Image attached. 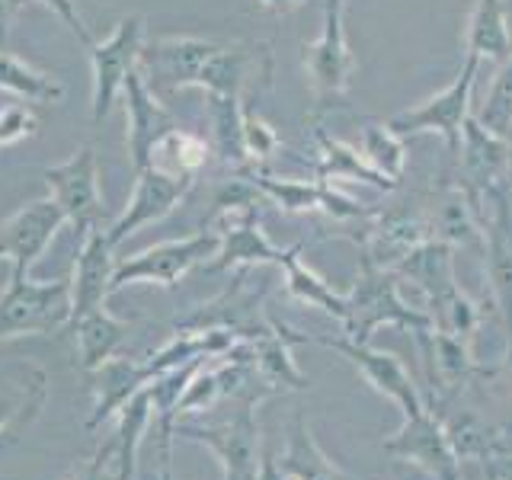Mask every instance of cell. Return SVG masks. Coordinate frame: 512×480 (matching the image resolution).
<instances>
[{
    "mask_svg": "<svg viewBox=\"0 0 512 480\" xmlns=\"http://www.w3.org/2000/svg\"><path fill=\"white\" fill-rule=\"evenodd\" d=\"M301 4H304V0H301Z\"/></svg>",
    "mask_w": 512,
    "mask_h": 480,
    "instance_id": "54",
    "label": "cell"
},
{
    "mask_svg": "<svg viewBox=\"0 0 512 480\" xmlns=\"http://www.w3.org/2000/svg\"><path fill=\"white\" fill-rule=\"evenodd\" d=\"M48 400V375L36 362L10 359L0 365V436L39 420Z\"/></svg>",
    "mask_w": 512,
    "mask_h": 480,
    "instance_id": "25",
    "label": "cell"
},
{
    "mask_svg": "<svg viewBox=\"0 0 512 480\" xmlns=\"http://www.w3.org/2000/svg\"><path fill=\"white\" fill-rule=\"evenodd\" d=\"M397 279L413 282L423 292L426 304L445 298L448 292L458 288V276H455V250L442 244V240H426V244L413 247L404 260H400L394 269Z\"/></svg>",
    "mask_w": 512,
    "mask_h": 480,
    "instance_id": "29",
    "label": "cell"
},
{
    "mask_svg": "<svg viewBox=\"0 0 512 480\" xmlns=\"http://www.w3.org/2000/svg\"><path fill=\"white\" fill-rule=\"evenodd\" d=\"M244 144H247V154L253 160V167H260L263 160H269L282 148L279 135L272 132V125L253 109V103H247V112H244Z\"/></svg>",
    "mask_w": 512,
    "mask_h": 480,
    "instance_id": "43",
    "label": "cell"
},
{
    "mask_svg": "<svg viewBox=\"0 0 512 480\" xmlns=\"http://www.w3.org/2000/svg\"><path fill=\"white\" fill-rule=\"evenodd\" d=\"M301 68L308 74L311 93L320 106H330L349 93L359 61L346 39L343 0H324V26H320V36L314 42L301 45Z\"/></svg>",
    "mask_w": 512,
    "mask_h": 480,
    "instance_id": "9",
    "label": "cell"
},
{
    "mask_svg": "<svg viewBox=\"0 0 512 480\" xmlns=\"http://www.w3.org/2000/svg\"><path fill=\"white\" fill-rule=\"evenodd\" d=\"M221 404V384H218V372L215 368L199 365V372L189 378L186 391L176 404V420L180 416H192V413H208Z\"/></svg>",
    "mask_w": 512,
    "mask_h": 480,
    "instance_id": "42",
    "label": "cell"
},
{
    "mask_svg": "<svg viewBox=\"0 0 512 480\" xmlns=\"http://www.w3.org/2000/svg\"><path fill=\"white\" fill-rule=\"evenodd\" d=\"M477 74H480V61L464 55L452 84L439 93H432L429 100H423L420 106L397 112V116L391 119V128L404 138L423 135V132L439 135L445 141V160L452 164V160L458 157L461 128L471 119V93L477 84Z\"/></svg>",
    "mask_w": 512,
    "mask_h": 480,
    "instance_id": "6",
    "label": "cell"
},
{
    "mask_svg": "<svg viewBox=\"0 0 512 480\" xmlns=\"http://www.w3.org/2000/svg\"><path fill=\"white\" fill-rule=\"evenodd\" d=\"M276 320V327L288 336L292 343H317L336 356H343L352 368L359 372V378L368 384L372 391H378L381 397H388L391 404L400 407V413H416L426 407L423 400V388L420 381H416L407 365L400 362L394 352H384V349H375L372 343H352L346 336H327V333H301V330H292L285 324V320L272 317Z\"/></svg>",
    "mask_w": 512,
    "mask_h": 480,
    "instance_id": "3",
    "label": "cell"
},
{
    "mask_svg": "<svg viewBox=\"0 0 512 480\" xmlns=\"http://www.w3.org/2000/svg\"><path fill=\"white\" fill-rule=\"evenodd\" d=\"M61 224L68 221L52 199H32L20 205L10 218L0 221V263L29 272L42 260Z\"/></svg>",
    "mask_w": 512,
    "mask_h": 480,
    "instance_id": "21",
    "label": "cell"
},
{
    "mask_svg": "<svg viewBox=\"0 0 512 480\" xmlns=\"http://www.w3.org/2000/svg\"><path fill=\"white\" fill-rule=\"evenodd\" d=\"M141 45H144V20L138 13L122 16L119 26L112 29V36H106L103 42H93L90 52V71H93V122L100 125L112 103L122 96V87L128 74L138 68L141 61Z\"/></svg>",
    "mask_w": 512,
    "mask_h": 480,
    "instance_id": "13",
    "label": "cell"
},
{
    "mask_svg": "<svg viewBox=\"0 0 512 480\" xmlns=\"http://www.w3.org/2000/svg\"><path fill=\"white\" fill-rule=\"evenodd\" d=\"M509 189H512V176H509Z\"/></svg>",
    "mask_w": 512,
    "mask_h": 480,
    "instance_id": "52",
    "label": "cell"
},
{
    "mask_svg": "<svg viewBox=\"0 0 512 480\" xmlns=\"http://www.w3.org/2000/svg\"><path fill=\"white\" fill-rule=\"evenodd\" d=\"M464 55L480 64H503L512 55V29L506 0H474L464 26Z\"/></svg>",
    "mask_w": 512,
    "mask_h": 480,
    "instance_id": "32",
    "label": "cell"
},
{
    "mask_svg": "<svg viewBox=\"0 0 512 480\" xmlns=\"http://www.w3.org/2000/svg\"><path fill=\"white\" fill-rule=\"evenodd\" d=\"M343 4H346V0H343Z\"/></svg>",
    "mask_w": 512,
    "mask_h": 480,
    "instance_id": "53",
    "label": "cell"
},
{
    "mask_svg": "<svg viewBox=\"0 0 512 480\" xmlns=\"http://www.w3.org/2000/svg\"><path fill=\"white\" fill-rule=\"evenodd\" d=\"M221 42L202 36H160L141 45L138 71L148 80V87L167 100V96L196 87L205 61L215 55Z\"/></svg>",
    "mask_w": 512,
    "mask_h": 480,
    "instance_id": "17",
    "label": "cell"
},
{
    "mask_svg": "<svg viewBox=\"0 0 512 480\" xmlns=\"http://www.w3.org/2000/svg\"><path fill=\"white\" fill-rule=\"evenodd\" d=\"M176 439L205 445L221 464V480H256L263 464V442L256 426V407L234 404V413L215 423L176 420Z\"/></svg>",
    "mask_w": 512,
    "mask_h": 480,
    "instance_id": "4",
    "label": "cell"
},
{
    "mask_svg": "<svg viewBox=\"0 0 512 480\" xmlns=\"http://www.w3.org/2000/svg\"><path fill=\"white\" fill-rule=\"evenodd\" d=\"M39 132V119L29 106H4L0 109V151L13 148Z\"/></svg>",
    "mask_w": 512,
    "mask_h": 480,
    "instance_id": "44",
    "label": "cell"
},
{
    "mask_svg": "<svg viewBox=\"0 0 512 480\" xmlns=\"http://www.w3.org/2000/svg\"><path fill=\"white\" fill-rule=\"evenodd\" d=\"M455 180L464 186V192L484 208L487 192L509 183L512 176V138H503L480 125L477 116H471L461 128L458 157L452 160Z\"/></svg>",
    "mask_w": 512,
    "mask_h": 480,
    "instance_id": "16",
    "label": "cell"
},
{
    "mask_svg": "<svg viewBox=\"0 0 512 480\" xmlns=\"http://www.w3.org/2000/svg\"><path fill=\"white\" fill-rule=\"evenodd\" d=\"M384 452L413 464L429 480H461V461L448 445L442 416L429 404L404 416L394 436L384 439Z\"/></svg>",
    "mask_w": 512,
    "mask_h": 480,
    "instance_id": "18",
    "label": "cell"
},
{
    "mask_svg": "<svg viewBox=\"0 0 512 480\" xmlns=\"http://www.w3.org/2000/svg\"><path fill=\"white\" fill-rule=\"evenodd\" d=\"M314 148H317V164H314L317 180H324V183L349 180V183L375 186L381 192H394L397 189L391 180H384L378 170H372V164L362 157L359 148H352V144L327 135L324 125H314Z\"/></svg>",
    "mask_w": 512,
    "mask_h": 480,
    "instance_id": "33",
    "label": "cell"
},
{
    "mask_svg": "<svg viewBox=\"0 0 512 480\" xmlns=\"http://www.w3.org/2000/svg\"><path fill=\"white\" fill-rule=\"evenodd\" d=\"M256 480H288V477L279 468V461L263 452V464H260V474H256Z\"/></svg>",
    "mask_w": 512,
    "mask_h": 480,
    "instance_id": "50",
    "label": "cell"
},
{
    "mask_svg": "<svg viewBox=\"0 0 512 480\" xmlns=\"http://www.w3.org/2000/svg\"><path fill=\"white\" fill-rule=\"evenodd\" d=\"M64 480H112V461H109V445L103 442L96 448V455L87 461H77L74 468L64 474Z\"/></svg>",
    "mask_w": 512,
    "mask_h": 480,
    "instance_id": "46",
    "label": "cell"
},
{
    "mask_svg": "<svg viewBox=\"0 0 512 480\" xmlns=\"http://www.w3.org/2000/svg\"><path fill=\"white\" fill-rule=\"evenodd\" d=\"M490 212L484 215V279L493 295V311L512 340V189L509 183L487 192Z\"/></svg>",
    "mask_w": 512,
    "mask_h": 480,
    "instance_id": "19",
    "label": "cell"
},
{
    "mask_svg": "<svg viewBox=\"0 0 512 480\" xmlns=\"http://www.w3.org/2000/svg\"><path fill=\"white\" fill-rule=\"evenodd\" d=\"M484 471H487L490 480H512V452H509V448H503L500 455H493L484 464Z\"/></svg>",
    "mask_w": 512,
    "mask_h": 480,
    "instance_id": "47",
    "label": "cell"
},
{
    "mask_svg": "<svg viewBox=\"0 0 512 480\" xmlns=\"http://www.w3.org/2000/svg\"><path fill=\"white\" fill-rule=\"evenodd\" d=\"M0 90L20 96L26 103H61L64 96V87L55 74H48L10 52H0Z\"/></svg>",
    "mask_w": 512,
    "mask_h": 480,
    "instance_id": "37",
    "label": "cell"
},
{
    "mask_svg": "<svg viewBox=\"0 0 512 480\" xmlns=\"http://www.w3.org/2000/svg\"><path fill=\"white\" fill-rule=\"evenodd\" d=\"M205 112H208V135H212V154L224 167L237 173L253 170V160L244 144V112L247 103L234 100V96H212L205 93Z\"/></svg>",
    "mask_w": 512,
    "mask_h": 480,
    "instance_id": "31",
    "label": "cell"
},
{
    "mask_svg": "<svg viewBox=\"0 0 512 480\" xmlns=\"http://www.w3.org/2000/svg\"><path fill=\"white\" fill-rule=\"evenodd\" d=\"M208 228L221 237V247L205 269H253V266H282L288 247L279 250L256 218V205H228L215 208L208 218Z\"/></svg>",
    "mask_w": 512,
    "mask_h": 480,
    "instance_id": "14",
    "label": "cell"
},
{
    "mask_svg": "<svg viewBox=\"0 0 512 480\" xmlns=\"http://www.w3.org/2000/svg\"><path fill=\"white\" fill-rule=\"evenodd\" d=\"M269 330L253 336L250 349H253V365L260 378L269 384L272 394H285V391H308L311 388V378L301 372L295 356H292V340L276 327V320L269 314Z\"/></svg>",
    "mask_w": 512,
    "mask_h": 480,
    "instance_id": "34",
    "label": "cell"
},
{
    "mask_svg": "<svg viewBox=\"0 0 512 480\" xmlns=\"http://www.w3.org/2000/svg\"><path fill=\"white\" fill-rule=\"evenodd\" d=\"M116 436H112L109 445V461H112V480H135V468H138V448L148 436V429L154 426V400H151V388H144L128 400V404L116 413Z\"/></svg>",
    "mask_w": 512,
    "mask_h": 480,
    "instance_id": "30",
    "label": "cell"
},
{
    "mask_svg": "<svg viewBox=\"0 0 512 480\" xmlns=\"http://www.w3.org/2000/svg\"><path fill=\"white\" fill-rule=\"evenodd\" d=\"M16 7H20V0H0V45H7L10 20H13V10Z\"/></svg>",
    "mask_w": 512,
    "mask_h": 480,
    "instance_id": "49",
    "label": "cell"
},
{
    "mask_svg": "<svg viewBox=\"0 0 512 480\" xmlns=\"http://www.w3.org/2000/svg\"><path fill=\"white\" fill-rule=\"evenodd\" d=\"M362 256H368L381 269H394L404 256L432 240L429 234V202L407 199L378 212L362 224L359 234H352Z\"/></svg>",
    "mask_w": 512,
    "mask_h": 480,
    "instance_id": "12",
    "label": "cell"
},
{
    "mask_svg": "<svg viewBox=\"0 0 512 480\" xmlns=\"http://www.w3.org/2000/svg\"><path fill=\"white\" fill-rule=\"evenodd\" d=\"M71 320V276L29 279L26 269H10L0 292V340L45 336L64 330Z\"/></svg>",
    "mask_w": 512,
    "mask_h": 480,
    "instance_id": "2",
    "label": "cell"
},
{
    "mask_svg": "<svg viewBox=\"0 0 512 480\" xmlns=\"http://www.w3.org/2000/svg\"><path fill=\"white\" fill-rule=\"evenodd\" d=\"M208 154H212V148H208L205 138L183 132V128H170V132L154 144L148 167L173 173V176H196L205 167Z\"/></svg>",
    "mask_w": 512,
    "mask_h": 480,
    "instance_id": "39",
    "label": "cell"
},
{
    "mask_svg": "<svg viewBox=\"0 0 512 480\" xmlns=\"http://www.w3.org/2000/svg\"><path fill=\"white\" fill-rule=\"evenodd\" d=\"M362 157L372 164V170H378L384 180H391L394 186L404 183L407 173V141L404 135H397L391 122L381 119H368L362 125Z\"/></svg>",
    "mask_w": 512,
    "mask_h": 480,
    "instance_id": "38",
    "label": "cell"
},
{
    "mask_svg": "<svg viewBox=\"0 0 512 480\" xmlns=\"http://www.w3.org/2000/svg\"><path fill=\"white\" fill-rule=\"evenodd\" d=\"M263 285H250V269H237L234 282L212 301L199 304L196 311L173 320L176 333H205V330H224L234 340H253L266 333L269 311L263 308Z\"/></svg>",
    "mask_w": 512,
    "mask_h": 480,
    "instance_id": "10",
    "label": "cell"
},
{
    "mask_svg": "<svg viewBox=\"0 0 512 480\" xmlns=\"http://www.w3.org/2000/svg\"><path fill=\"white\" fill-rule=\"evenodd\" d=\"M487 480H490V477H487Z\"/></svg>",
    "mask_w": 512,
    "mask_h": 480,
    "instance_id": "55",
    "label": "cell"
},
{
    "mask_svg": "<svg viewBox=\"0 0 512 480\" xmlns=\"http://www.w3.org/2000/svg\"><path fill=\"white\" fill-rule=\"evenodd\" d=\"M221 247V237L212 228H202L192 237L180 240H164V244H154L148 250H141L135 256H128L116 266V276H112V295L122 292L128 285H160V288H173L186 272L196 266H205Z\"/></svg>",
    "mask_w": 512,
    "mask_h": 480,
    "instance_id": "8",
    "label": "cell"
},
{
    "mask_svg": "<svg viewBox=\"0 0 512 480\" xmlns=\"http://www.w3.org/2000/svg\"><path fill=\"white\" fill-rule=\"evenodd\" d=\"M93 378V413L87 420V429L103 426L112 420L128 400H132L144 384H151L157 375L148 362V356H112L106 365H100Z\"/></svg>",
    "mask_w": 512,
    "mask_h": 480,
    "instance_id": "26",
    "label": "cell"
},
{
    "mask_svg": "<svg viewBox=\"0 0 512 480\" xmlns=\"http://www.w3.org/2000/svg\"><path fill=\"white\" fill-rule=\"evenodd\" d=\"M480 125H487L490 132L512 138V55L500 64V71L493 77V87L484 100V109L477 112Z\"/></svg>",
    "mask_w": 512,
    "mask_h": 480,
    "instance_id": "41",
    "label": "cell"
},
{
    "mask_svg": "<svg viewBox=\"0 0 512 480\" xmlns=\"http://www.w3.org/2000/svg\"><path fill=\"white\" fill-rule=\"evenodd\" d=\"M442 416V426H445V436L452 452L458 455V461H480L487 464L493 455L503 452V436H506V426H496L490 423L480 410L471 407H445L439 410Z\"/></svg>",
    "mask_w": 512,
    "mask_h": 480,
    "instance_id": "28",
    "label": "cell"
},
{
    "mask_svg": "<svg viewBox=\"0 0 512 480\" xmlns=\"http://www.w3.org/2000/svg\"><path fill=\"white\" fill-rule=\"evenodd\" d=\"M244 176L266 202L285 215H324L336 224H365L378 212L372 205L349 199L346 192L333 189V183L324 180H288V176H272L260 167L244 170Z\"/></svg>",
    "mask_w": 512,
    "mask_h": 480,
    "instance_id": "7",
    "label": "cell"
},
{
    "mask_svg": "<svg viewBox=\"0 0 512 480\" xmlns=\"http://www.w3.org/2000/svg\"><path fill=\"white\" fill-rule=\"evenodd\" d=\"M42 180L48 186V199L61 208L64 221H71L80 237L103 228L106 199L100 189V157L90 144L77 148L64 164L45 167Z\"/></svg>",
    "mask_w": 512,
    "mask_h": 480,
    "instance_id": "11",
    "label": "cell"
},
{
    "mask_svg": "<svg viewBox=\"0 0 512 480\" xmlns=\"http://www.w3.org/2000/svg\"><path fill=\"white\" fill-rule=\"evenodd\" d=\"M23 4V0H20ZM32 4H42V7H48L55 16H61V23L68 26L74 36H77V42L84 45V48H90L96 39H93V32H90V26L84 23V16H80V10H77V0H32Z\"/></svg>",
    "mask_w": 512,
    "mask_h": 480,
    "instance_id": "45",
    "label": "cell"
},
{
    "mask_svg": "<svg viewBox=\"0 0 512 480\" xmlns=\"http://www.w3.org/2000/svg\"><path fill=\"white\" fill-rule=\"evenodd\" d=\"M122 100H125V144H128V157H132L135 173L151 164V151L154 144L164 138L170 128H176L173 112L167 103L148 87L144 74L135 68L128 74L125 87H122Z\"/></svg>",
    "mask_w": 512,
    "mask_h": 480,
    "instance_id": "23",
    "label": "cell"
},
{
    "mask_svg": "<svg viewBox=\"0 0 512 480\" xmlns=\"http://www.w3.org/2000/svg\"><path fill=\"white\" fill-rule=\"evenodd\" d=\"M301 0H260V7L269 10V13H288L292 7H298Z\"/></svg>",
    "mask_w": 512,
    "mask_h": 480,
    "instance_id": "51",
    "label": "cell"
},
{
    "mask_svg": "<svg viewBox=\"0 0 512 480\" xmlns=\"http://www.w3.org/2000/svg\"><path fill=\"white\" fill-rule=\"evenodd\" d=\"M416 349H420V368H423V400L432 410H445L461 400V394L480 384V378L487 375V368L474 359V346L448 336L439 330H420L413 333Z\"/></svg>",
    "mask_w": 512,
    "mask_h": 480,
    "instance_id": "5",
    "label": "cell"
},
{
    "mask_svg": "<svg viewBox=\"0 0 512 480\" xmlns=\"http://www.w3.org/2000/svg\"><path fill=\"white\" fill-rule=\"evenodd\" d=\"M301 253H304V240H298V244L288 247L285 263L279 266L282 276H285L288 298L298 301V304H308V308H314V311H324L333 320H343L346 292H336V288L324 276H317V272L301 260Z\"/></svg>",
    "mask_w": 512,
    "mask_h": 480,
    "instance_id": "35",
    "label": "cell"
},
{
    "mask_svg": "<svg viewBox=\"0 0 512 480\" xmlns=\"http://www.w3.org/2000/svg\"><path fill=\"white\" fill-rule=\"evenodd\" d=\"M116 244L109 240L106 228L87 231L80 240L77 260L71 269V320H80L84 314L106 308V298L112 295V276H116ZM64 327V330H68Z\"/></svg>",
    "mask_w": 512,
    "mask_h": 480,
    "instance_id": "24",
    "label": "cell"
},
{
    "mask_svg": "<svg viewBox=\"0 0 512 480\" xmlns=\"http://www.w3.org/2000/svg\"><path fill=\"white\" fill-rule=\"evenodd\" d=\"M192 186H196V176H173L154 167L138 170L135 189H132V196H128L122 215L106 228L109 240L119 247L122 240H128L138 228H144V224L167 218L173 208L189 196Z\"/></svg>",
    "mask_w": 512,
    "mask_h": 480,
    "instance_id": "20",
    "label": "cell"
},
{
    "mask_svg": "<svg viewBox=\"0 0 512 480\" xmlns=\"http://www.w3.org/2000/svg\"><path fill=\"white\" fill-rule=\"evenodd\" d=\"M276 461L288 480H362L356 474H346L340 464L327 458V452L314 439V429L304 410H295L292 420H288L285 452Z\"/></svg>",
    "mask_w": 512,
    "mask_h": 480,
    "instance_id": "27",
    "label": "cell"
},
{
    "mask_svg": "<svg viewBox=\"0 0 512 480\" xmlns=\"http://www.w3.org/2000/svg\"><path fill=\"white\" fill-rule=\"evenodd\" d=\"M448 164V160H445ZM429 202V234L442 240L455 253L458 250H484V208H480L464 186L455 180V170L448 164L442 173V186Z\"/></svg>",
    "mask_w": 512,
    "mask_h": 480,
    "instance_id": "22",
    "label": "cell"
},
{
    "mask_svg": "<svg viewBox=\"0 0 512 480\" xmlns=\"http://www.w3.org/2000/svg\"><path fill=\"white\" fill-rule=\"evenodd\" d=\"M173 439L176 436H160V474H157V480H173Z\"/></svg>",
    "mask_w": 512,
    "mask_h": 480,
    "instance_id": "48",
    "label": "cell"
},
{
    "mask_svg": "<svg viewBox=\"0 0 512 480\" xmlns=\"http://www.w3.org/2000/svg\"><path fill=\"white\" fill-rule=\"evenodd\" d=\"M423 311L429 314L432 330L448 333V336H458V340L474 346V336L480 330V320H484V314H480V304L468 292H464L461 285L455 288V292H448L445 298L426 304Z\"/></svg>",
    "mask_w": 512,
    "mask_h": 480,
    "instance_id": "40",
    "label": "cell"
},
{
    "mask_svg": "<svg viewBox=\"0 0 512 480\" xmlns=\"http://www.w3.org/2000/svg\"><path fill=\"white\" fill-rule=\"evenodd\" d=\"M343 336L352 343H372L381 327L420 333L429 330V314L400 295L397 276L391 269L375 266L368 256L359 253V272L346 292V314L340 320Z\"/></svg>",
    "mask_w": 512,
    "mask_h": 480,
    "instance_id": "1",
    "label": "cell"
},
{
    "mask_svg": "<svg viewBox=\"0 0 512 480\" xmlns=\"http://www.w3.org/2000/svg\"><path fill=\"white\" fill-rule=\"evenodd\" d=\"M272 84V52L269 42H231L218 45L205 61L196 87L212 96H234V100L256 103V96Z\"/></svg>",
    "mask_w": 512,
    "mask_h": 480,
    "instance_id": "15",
    "label": "cell"
},
{
    "mask_svg": "<svg viewBox=\"0 0 512 480\" xmlns=\"http://www.w3.org/2000/svg\"><path fill=\"white\" fill-rule=\"evenodd\" d=\"M68 330H74L77 365L84 368L87 375H93L96 368L106 365L112 356H116L119 346L125 343V336H128L125 320L112 317L106 308H96V311L84 314L80 320H74Z\"/></svg>",
    "mask_w": 512,
    "mask_h": 480,
    "instance_id": "36",
    "label": "cell"
}]
</instances>
